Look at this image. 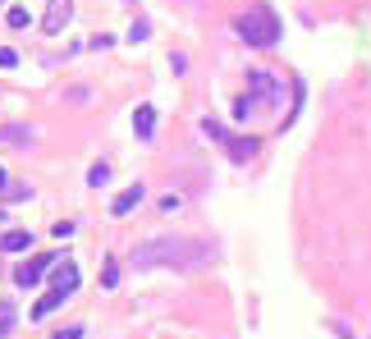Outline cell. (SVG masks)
<instances>
[{
    "mask_svg": "<svg viewBox=\"0 0 371 339\" xmlns=\"http://www.w3.org/2000/svg\"><path fill=\"white\" fill-rule=\"evenodd\" d=\"M51 261H60V257L51 253V257H33V261H23V266L14 270V285H18V289H33L37 280H42L46 270H51Z\"/></svg>",
    "mask_w": 371,
    "mask_h": 339,
    "instance_id": "cell-5",
    "label": "cell"
},
{
    "mask_svg": "<svg viewBox=\"0 0 371 339\" xmlns=\"http://www.w3.org/2000/svg\"><path fill=\"white\" fill-rule=\"evenodd\" d=\"M14 64H18V51L14 46H0V69H14Z\"/></svg>",
    "mask_w": 371,
    "mask_h": 339,
    "instance_id": "cell-16",
    "label": "cell"
},
{
    "mask_svg": "<svg viewBox=\"0 0 371 339\" xmlns=\"http://www.w3.org/2000/svg\"><path fill=\"white\" fill-rule=\"evenodd\" d=\"M147 33H152V28H147V18H138V23L129 28V42H147Z\"/></svg>",
    "mask_w": 371,
    "mask_h": 339,
    "instance_id": "cell-17",
    "label": "cell"
},
{
    "mask_svg": "<svg viewBox=\"0 0 371 339\" xmlns=\"http://www.w3.org/2000/svg\"><path fill=\"white\" fill-rule=\"evenodd\" d=\"M5 23L14 28V33H18V28H28V9H23V5H14V9L5 14Z\"/></svg>",
    "mask_w": 371,
    "mask_h": 339,
    "instance_id": "cell-15",
    "label": "cell"
},
{
    "mask_svg": "<svg viewBox=\"0 0 371 339\" xmlns=\"http://www.w3.org/2000/svg\"><path fill=\"white\" fill-rule=\"evenodd\" d=\"M51 234H55V239H69V234H74V220H55Z\"/></svg>",
    "mask_w": 371,
    "mask_h": 339,
    "instance_id": "cell-18",
    "label": "cell"
},
{
    "mask_svg": "<svg viewBox=\"0 0 371 339\" xmlns=\"http://www.w3.org/2000/svg\"><path fill=\"white\" fill-rule=\"evenodd\" d=\"M28 248H33V229H9L0 239V253H28Z\"/></svg>",
    "mask_w": 371,
    "mask_h": 339,
    "instance_id": "cell-9",
    "label": "cell"
},
{
    "mask_svg": "<svg viewBox=\"0 0 371 339\" xmlns=\"http://www.w3.org/2000/svg\"><path fill=\"white\" fill-rule=\"evenodd\" d=\"M220 142L229 147V156H234V161H252V156H257V147H261L257 138H229V133H224Z\"/></svg>",
    "mask_w": 371,
    "mask_h": 339,
    "instance_id": "cell-7",
    "label": "cell"
},
{
    "mask_svg": "<svg viewBox=\"0 0 371 339\" xmlns=\"http://www.w3.org/2000/svg\"><path fill=\"white\" fill-rule=\"evenodd\" d=\"M248 96L257 105H280V101H285V87L270 79L266 69H248Z\"/></svg>",
    "mask_w": 371,
    "mask_h": 339,
    "instance_id": "cell-3",
    "label": "cell"
},
{
    "mask_svg": "<svg viewBox=\"0 0 371 339\" xmlns=\"http://www.w3.org/2000/svg\"><path fill=\"white\" fill-rule=\"evenodd\" d=\"M0 188H5V170H0Z\"/></svg>",
    "mask_w": 371,
    "mask_h": 339,
    "instance_id": "cell-20",
    "label": "cell"
},
{
    "mask_svg": "<svg viewBox=\"0 0 371 339\" xmlns=\"http://www.w3.org/2000/svg\"><path fill=\"white\" fill-rule=\"evenodd\" d=\"M64 298H69V294H60V289H51V294H46V298H42V303H37V307H33V321H46V316H51V312H55V307H60V303H64Z\"/></svg>",
    "mask_w": 371,
    "mask_h": 339,
    "instance_id": "cell-11",
    "label": "cell"
},
{
    "mask_svg": "<svg viewBox=\"0 0 371 339\" xmlns=\"http://www.w3.org/2000/svg\"><path fill=\"white\" fill-rule=\"evenodd\" d=\"M14 321H18L14 303H0V339H9V331H14Z\"/></svg>",
    "mask_w": 371,
    "mask_h": 339,
    "instance_id": "cell-12",
    "label": "cell"
},
{
    "mask_svg": "<svg viewBox=\"0 0 371 339\" xmlns=\"http://www.w3.org/2000/svg\"><path fill=\"white\" fill-rule=\"evenodd\" d=\"M133 133H138L142 142L156 133V105H138V115H133Z\"/></svg>",
    "mask_w": 371,
    "mask_h": 339,
    "instance_id": "cell-10",
    "label": "cell"
},
{
    "mask_svg": "<svg viewBox=\"0 0 371 339\" xmlns=\"http://www.w3.org/2000/svg\"><path fill=\"white\" fill-rule=\"evenodd\" d=\"M138 202H142V183H133V188H124L120 197L110 202V216H129V211L138 207Z\"/></svg>",
    "mask_w": 371,
    "mask_h": 339,
    "instance_id": "cell-8",
    "label": "cell"
},
{
    "mask_svg": "<svg viewBox=\"0 0 371 339\" xmlns=\"http://www.w3.org/2000/svg\"><path fill=\"white\" fill-rule=\"evenodd\" d=\"M105 179H110V166H105V161H96V166L87 170V183H92V188H105Z\"/></svg>",
    "mask_w": 371,
    "mask_h": 339,
    "instance_id": "cell-14",
    "label": "cell"
},
{
    "mask_svg": "<svg viewBox=\"0 0 371 339\" xmlns=\"http://www.w3.org/2000/svg\"><path fill=\"white\" fill-rule=\"evenodd\" d=\"M55 339H83V326H64V331H55Z\"/></svg>",
    "mask_w": 371,
    "mask_h": 339,
    "instance_id": "cell-19",
    "label": "cell"
},
{
    "mask_svg": "<svg viewBox=\"0 0 371 339\" xmlns=\"http://www.w3.org/2000/svg\"><path fill=\"white\" fill-rule=\"evenodd\" d=\"M51 289H60V294L74 298V289H78V266L74 261H51Z\"/></svg>",
    "mask_w": 371,
    "mask_h": 339,
    "instance_id": "cell-6",
    "label": "cell"
},
{
    "mask_svg": "<svg viewBox=\"0 0 371 339\" xmlns=\"http://www.w3.org/2000/svg\"><path fill=\"white\" fill-rule=\"evenodd\" d=\"M133 261H138L142 270L147 266H207L211 261V243H202V239H174V234H161V239H147V243L133 253Z\"/></svg>",
    "mask_w": 371,
    "mask_h": 339,
    "instance_id": "cell-1",
    "label": "cell"
},
{
    "mask_svg": "<svg viewBox=\"0 0 371 339\" xmlns=\"http://www.w3.org/2000/svg\"><path fill=\"white\" fill-rule=\"evenodd\" d=\"M0 138H5V133H0Z\"/></svg>",
    "mask_w": 371,
    "mask_h": 339,
    "instance_id": "cell-21",
    "label": "cell"
},
{
    "mask_svg": "<svg viewBox=\"0 0 371 339\" xmlns=\"http://www.w3.org/2000/svg\"><path fill=\"white\" fill-rule=\"evenodd\" d=\"M69 18H74V0H46V18H42V28H46L51 37H60Z\"/></svg>",
    "mask_w": 371,
    "mask_h": 339,
    "instance_id": "cell-4",
    "label": "cell"
},
{
    "mask_svg": "<svg viewBox=\"0 0 371 339\" xmlns=\"http://www.w3.org/2000/svg\"><path fill=\"white\" fill-rule=\"evenodd\" d=\"M101 285H105V289L120 285V261H115V257H105V266H101Z\"/></svg>",
    "mask_w": 371,
    "mask_h": 339,
    "instance_id": "cell-13",
    "label": "cell"
},
{
    "mask_svg": "<svg viewBox=\"0 0 371 339\" xmlns=\"http://www.w3.org/2000/svg\"><path fill=\"white\" fill-rule=\"evenodd\" d=\"M234 33H239L248 46H270L280 37V18H275V9H270V5H261V0H257V5H248L239 18H234Z\"/></svg>",
    "mask_w": 371,
    "mask_h": 339,
    "instance_id": "cell-2",
    "label": "cell"
}]
</instances>
